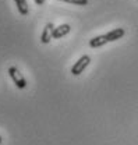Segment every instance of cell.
<instances>
[{"mask_svg": "<svg viewBox=\"0 0 138 145\" xmlns=\"http://www.w3.org/2000/svg\"><path fill=\"white\" fill-rule=\"evenodd\" d=\"M107 42H109V40H107L106 34H105V35H98V36H94L92 39H89V46L94 48V49H98V48L106 45Z\"/></svg>", "mask_w": 138, "mask_h": 145, "instance_id": "4", "label": "cell"}, {"mask_svg": "<svg viewBox=\"0 0 138 145\" xmlns=\"http://www.w3.org/2000/svg\"><path fill=\"white\" fill-rule=\"evenodd\" d=\"M54 25L52 22H48L42 31V35H41V42L42 43H49L50 39H53V31H54Z\"/></svg>", "mask_w": 138, "mask_h": 145, "instance_id": "3", "label": "cell"}, {"mask_svg": "<svg viewBox=\"0 0 138 145\" xmlns=\"http://www.w3.org/2000/svg\"><path fill=\"white\" fill-rule=\"evenodd\" d=\"M45 1H46V0H35V4H38V6H42Z\"/></svg>", "mask_w": 138, "mask_h": 145, "instance_id": "9", "label": "cell"}, {"mask_svg": "<svg viewBox=\"0 0 138 145\" xmlns=\"http://www.w3.org/2000/svg\"><path fill=\"white\" fill-rule=\"evenodd\" d=\"M124 34H126L124 28H114V29L109 31V32L106 34V36H107V40H109V42H114V40H117V39L123 38Z\"/></svg>", "mask_w": 138, "mask_h": 145, "instance_id": "6", "label": "cell"}, {"mask_svg": "<svg viewBox=\"0 0 138 145\" xmlns=\"http://www.w3.org/2000/svg\"><path fill=\"white\" fill-rule=\"evenodd\" d=\"M1 142H3V138H1V137H0V144H1Z\"/></svg>", "mask_w": 138, "mask_h": 145, "instance_id": "10", "label": "cell"}, {"mask_svg": "<svg viewBox=\"0 0 138 145\" xmlns=\"http://www.w3.org/2000/svg\"><path fill=\"white\" fill-rule=\"evenodd\" d=\"M14 1H16V6H17L18 13H20L21 16H28L29 8H28V3H27V0H14Z\"/></svg>", "mask_w": 138, "mask_h": 145, "instance_id": "7", "label": "cell"}, {"mask_svg": "<svg viewBox=\"0 0 138 145\" xmlns=\"http://www.w3.org/2000/svg\"><path fill=\"white\" fill-rule=\"evenodd\" d=\"M67 3H71V4H77V6H85L88 4V0H64Z\"/></svg>", "mask_w": 138, "mask_h": 145, "instance_id": "8", "label": "cell"}, {"mask_svg": "<svg viewBox=\"0 0 138 145\" xmlns=\"http://www.w3.org/2000/svg\"><path fill=\"white\" fill-rule=\"evenodd\" d=\"M89 61H91V57H89L88 54L81 56V57L75 61V64L71 67V74H73V75H80V74L86 69V66L89 64Z\"/></svg>", "mask_w": 138, "mask_h": 145, "instance_id": "2", "label": "cell"}, {"mask_svg": "<svg viewBox=\"0 0 138 145\" xmlns=\"http://www.w3.org/2000/svg\"><path fill=\"white\" fill-rule=\"evenodd\" d=\"M70 29H71V27H70L69 24H61V25L56 27L54 31H53V39H59L61 36L67 35L70 32Z\"/></svg>", "mask_w": 138, "mask_h": 145, "instance_id": "5", "label": "cell"}, {"mask_svg": "<svg viewBox=\"0 0 138 145\" xmlns=\"http://www.w3.org/2000/svg\"><path fill=\"white\" fill-rule=\"evenodd\" d=\"M9 75H10V78L13 80V82L16 84V87H17L18 89L27 88V80L24 78V75L20 72V70H18L17 67H14V66L9 67Z\"/></svg>", "mask_w": 138, "mask_h": 145, "instance_id": "1", "label": "cell"}]
</instances>
